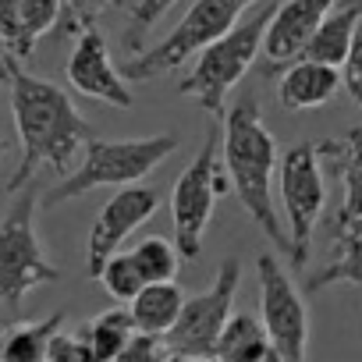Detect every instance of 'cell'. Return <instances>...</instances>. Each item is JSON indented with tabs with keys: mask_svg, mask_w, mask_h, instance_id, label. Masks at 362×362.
Segmentation results:
<instances>
[{
	"mask_svg": "<svg viewBox=\"0 0 362 362\" xmlns=\"http://www.w3.org/2000/svg\"><path fill=\"white\" fill-rule=\"evenodd\" d=\"M8 89H11L15 132H18V146H22V160L8 181V196H18L22 189L33 185V177L43 167H50L57 177H68L71 160L96 135H93L89 121L82 117V110L75 107L71 93H64L57 82L40 78L18 64Z\"/></svg>",
	"mask_w": 362,
	"mask_h": 362,
	"instance_id": "6da1fadb",
	"label": "cell"
},
{
	"mask_svg": "<svg viewBox=\"0 0 362 362\" xmlns=\"http://www.w3.org/2000/svg\"><path fill=\"white\" fill-rule=\"evenodd\" d=\"M221 163L228 170L231 192L242 199L252 224L291 259V238L281 224V210L274 203V181L281 167V146L263 121V107L256 96H242L224 114V142Z\"/></svg>",
	"mask_w": 362,
	"mask_h": 362,
	"instance_id": "7a4b0ae2",
	"label": "cell"
},
{
	"mask_svg": "<svg viewBox=\"0 0 362 362\" xmlns=\"http://www.w3.org/2000/svg\"><path fill=\"white\" fill-rule=\"evenodd\" d=\"M177 142L181 139L174 132L146 139H89V146L82 149V163L68 177H57V185L43 196V206L54 210L96 189L142 185V177L153 174L177 149Z\"/></svg>",
	"mask_w": 362,
	"mask_h": 362,
	"instance_id": "3957f363",
	"label": "cell"
},
{
	"mask_svg": "<svg viewBox=\"0 0 362 362\" xmlns=\"http://www.w3.org/2000/svg\"><path fill=\"white\" fill-rule=\"evenodd\" d=\"M277 4L281 0H263L224 40L206 47L196 57V64L189 68V75L177 82V93L196 100L210 117H224V103H228L231 89L252 71L256 57L263 54V40H267V29H270Z\"/></svg>",
	"mask_w": 362,
	"mask_h": 362,
	"instance_id": "277c9868",
	"label": "cell"
},
{
	"mask_svg": "<svg viewBox=\"0 0 362 362\" xmlns=\"http://www.w3.org/2000/svg\"><path fill=\"white\" fill-rule=\"evenodd\" d=\"M256 4L263 0H196L156 47H146L142 54L128 57L121 75L128 82H153L181 64H189L192 57H199L206 47H214L217 40H224Z\"/></svg>",
	"mask_w": 362,
	"mask_h": 362,
	"instance_id": "5b68a950",
	"label": "cell"
},
{
	"mask_svg": "<svg viewBox=\"0 0 362 362\" xmlns=\"http://www.w3.org/2000/svg\"><path fill=\"white\" fill-rule=\"evenodd\" d=\"M36 210L40 192L29 185L18 196H11L8 214L0 217V305H8L15 316L36 288L61 281V270L50 263L40 242Z\"/></svg>",
	"mask_w": 362,
	"mask_h": 362,
	"instance_id": "8992f818",
	"label": "cell"
},
{
	"mask_svg": "<svg viewBox=\"0 0 362 362\" xmlns=\"http://www.w3.org/2000/svg\"><path fill=\"white\" fill-rule=\"evenodd\" d=\"M228 192H231V181L221 163V128H210L206 142L189 160V167L177 174L170 189V224H174V245L181 259H199L203 235L214 221V206Z\"/></svg>",
	"mask_w": 362,
	"mask_h": 362,
	"instance_id": "52a82bcc",
	"label": "cell"
},
{
	"mask_svg": "<svg viewBox=\"0 0 362 362\" xmlns=\"http://www.w3.org/2000/svg\"><path fill=\"white\" fill-rule=\"evenodd\" d=\"M281 185V206L288 217V238H291V267L305 270L313 228L327 206V181H323V149L320 142H295L281 153L277 167Z\"/></svg>",
	"mask_w": 362,
	"mask_h": 362,
	"instance_id": "ba28073f",
	"label": "cell"
},
{
	"mask_svg": "<svg viewBox=\"0 0 362 362\" xmlns=\"http://www.w3.org/2000/svg\"><path fill=\"white\" fill-rule=\"evenodd\" d=\"M242 284V259H224L214 284L199 295H189L181 320L174 323V330L163 337L170 355H189V358H217V344L224 327L231 323V309H235V295Z\"/></svg>",
	"mask_w": 362,
	"mask_h": 362,
	"instance_id": "9c48e42d",
	"label": "cell"
},
{
	"mask_svg": "<svg viewBox=\"0 0 362 362\" xmlns=\"http://www.w3.org/2000/svg\"><path fill=\"white\" fill-rule=\"evenodd\" d=\"M259 323L281 362H309V309L274 252L256 256Z\"/></svg>",
	"mask_w": 362,
	"mask_h": 362,
	"instance_id": "30bf717a",
	"label": "cell"
},
{
	"mask_svg": "<svg viewBox=\"0 0 362 362\" xmlns=\"http://www.w3.org/2000/svg\"><path fill=\"white\" fill-rule=\"evenodd\" d=\"M160 203H163V196H160V189H153V185L117 189V192L103 203V210H100L96 221H93L89 242H86V274H89L93 281L100 277V270L107 267V259L117 256L121 242H124L132 231H139V228L160 210Z\"/></svg>",
	"mask_w": 362,
	"mask_h": 362,
	"instance_id": "8fae6325",
	"label": "cell"
},
{
	"mask_svg": "<svg viewBox=\"0 0 362 362\" xmlns=\"http://www.w3.org/2000/svg\"><path fill=\"white\" fill-rule=\"evenodd\" d=\"M334 8H337V0H281L274 18H270L267 40H263V64H259V71L267 78H274V75L288 71L295 61H302L309 40L316 36L320 22Z\"/></svg>",
	"mask_w": 362,
	"mask_h": 362,
	"instance_id": "7c38bea8",
	"label": "cell"
},
{
	"mask_svg": "<svg viewBox=\"0 0 362 362\" xmlns=\"http://www.w3.org/2000/svg\"><path fill=\"white\" fill-rule=\"evenodd\" d=\"M64 75H68V86L78 96L100 100V103L117 107V110L135 107V96L128 89V78L110 61V47H107V40H103L100 29H89V33H82L75 40L71 57L64 64Z\"/></svg>",
	"mask_w": 362,
	"mask_h": 362,
	"instance_id": "4fadbf2b",
	"label": "cell"
},
{
	"mask_svg": "<svg viewBox=\"0 0 362 362\" xmlns=\"http://www.w3.org/2000/svg\"><path fill=\"white\" fill-rule=\"evenodd\" d=\"M337 86H341L337 68H327V64H316V61H295L277 78V103L291 114L316 110V107L334 100Z\"/></svg>",
	"mask_w": 362,
	"mask_h": 362,
	"instance_id": "5bb4252c",
	"label": "cell"
},
{
	"mask_svg": "<svg viewBox=\"0 0 362 362\" xmlns=\"http://www.w3.org/2000/svg\"><path fill=\"white\" fill-rule=\"evenodd\" d=\"M362 29V4L351 0V4H337L316 29V36L309 40L305 47V57L302 61H316V64H327V68H344L351 47H355V36Z\"/></svg>",
	"mask_w": 362,
	"mask_h": 362,
	"instance_id": "9a60e30c",
	"label": "cell"
},
{
	"mask_svg": "<svg viewBox=\"0 0 362 362\" xmlns=\"http://www.w3.org/2000/svg\"><path fill=\"white\" fill-rule=\"evenodd\" d=\"M189 295L181 291L174 281L167 284H146L139 291V298L128 305L132 323L139 334H153V337H167L174 330V323L181 320V309H185Z\"/></svg>",
	"mask_w": 362,
	"mask_h": 362,
	"instance_id": "2e32d148",
	"label": "cell"
},
{
	"mask_svg": "<svg viewBox=\"0 0 362 362\" xmlns=\"http://www.w3.org/2000/svg\"><path fill=\"white\" fill-rule=\"evenodd\" d=\"M64 309L36 323H11L0 330V358L4 362H50V344L64 327Z\"/></svg>",
	"mask_w": 362,
	"mask_h": 362,
	"instance_id": "e0dca14e",
	"label": "cell"
},
{
	"mask_svg": "<svg viewBox=\"0 0 362 362\" xmlns=\"http://www.w3.org/2000/svg\"><path fill=\"white\" fill-rule=\"evenodd\" d=\"M334 256L305 277V291H327L334 284H351V288H362V235L351 231V228H334Z\"/></svg>",
	"mask_w": 362,
	"mask_h": 362,
	"instance_id": "ac0fdd59",
	"label": "cell"
},
{
	"mask_svg": "<svg viewBox=\"0 0 362 362\" xmlns=\"http://www.w3.org/2000/svg\"><path fill=\"white\" fill-rule=\"evenodd\" d=\"M267 358H281V355L274 351L263 323L252 313H235L221 334L217 362H267Z\"/></svg>",
	"mask_w": 362,
	"mask_h": 362,
	"instance_id": "d6986e66",
	"label": "cell"
},
{
	"mask_svg": "<svg viewBox=\"0 0 362 362\" xmlns=\"http://www.w3.org/2000/svg\"><path fill=\"white\" fill-rule=\"evenodd\" d=\"M78 334H82L86 344L93 348L96 362H117V355L128 348V341H132L139 330H135L128 309H107V313H100L93 323H86Z\"/></svg>",
	"mask_w": 362,
	"mask_h": 362,
	"instance_id": "ffe728a7",
	"label": "cell"
},
{
	"mask_svg": "<svg viewBox=\"0 0 362 362\" xmlns=\"http://www.w3.org/2000/svg\"><path fill=\"white\" fill-rule=\"evenodd\" d=\"M132 259L139 263L146 284H167L177 277L181 270V252L174 242L167 238H142L135 249H132Z\"/></svg>",
	"mask_w": 362,
	"mask_h": 362,
	"instance_id": "44dd1931",
	"label": "cell"
},
{
	"mask_svg": "<svg viewBox=\"0 0 362 362\" xmlns=\"http://www.w3.org/2000/svg\"><path fill=\"white\" fill-rule=\"evenodd\" d=\"M96 281L103 284V291H107L114 302H128V305H132V302L139 298V291L146 288V277H142L139 263L132 259V252H117V256H110Z\"/></svg>",
	"mask_w": 362,
	"mask_h": 362,
	"instance_id": "7402d4cb",
	"label": "cell"
},
{
	"mask_svg": "<svg viewBox=\"0 0 362 362\" xmlns=\"http://www.w3.org/2000/svg\"><path fill=\"white\" fill-rule=\"evenodd\" d=\"M174 4H177V0H139V4L128 11V25H124V36H121L128 57H135V54L146 50L142 43H146L149 29H153V25H156Z\"/></svg>",
	"mask_w": 362,
	"mask_h": 362,
	"instance_id": "603a6c76",
	"label": "cell"
},
{
	"mask_svg": "<svg viewBox=\"0 0 362 362\" xmlns=\"http://www.w3.org/2000/svg\"><path fill=\"white\" fill-rule=\"evenodd\" d=\"M61 11H64V0H25L22 4V29H25L29 54H36V43L47 33H57Z\"/></svg>",
	"mask_w": 362,
	"mask_h": 362,
	"instance_id": "cb8c5ba5",
	"label": "cell"
},
{
	"mask_svg": "<svg viewBox=\"0 0 362 362\" xmlns=\"http://www.w3.org/2000/svg\"><path fill=\"white\" fill-rule=\"evenodd\" d=\"M117 4V0H64V11H61V25H57V36H82L89 29H96V18Z\"/></svg>",
	"mask_w": 362,
	"mask_h": 362,
	"instance_id": "d4e9b609",
	"label": "cell"
},
{
	"mask_svg": "<svg viewBox=\"0 0 362 362\" xmlns=\"http://www.w3.org/2000/svg\"><path fill=\"white\" fill-rule=\"evenodd\" d=\"M22 4L25 0H0V43L11 50L15 61H29L25 47V29H22Z\"/></svg>",
	"mask_w": 362,
	"mask_h": 362,
	"instance_id": "484cf974",
	"label": "cell"
},
{
	"mask_svg": "<svg viewBox=\"0 0 362 362\" xmlns=\"http://www.w3.org/2000/svg\"><path fill=\"white\" fill-rule=\"evenodd\" d=\"M330 167H337L341 177H344V203H341L334 224H341V228L344 224H358L362 221V170H355L348 163H330Z\"/></svg>",
	"mask_w": 362,
	"mask_h": 362,
	"instance_id": "4316f807",
	"label": "cell"
},
{
	"mask_svg": "<svg viewBox=\"0 0 362 362\" xmlns=\"http://www.w3.org/2000/svg\"><path fill=\"white\" fill-rule=\"evenodd\" d=\"M320 149H323V160L327 163H348V167L362 170V128H351L341 142L320 139Z\"/></svg>",
	"mask_w": 362,
	"mask_h": 362,
	"instance_id": "83f0119b",
	"label": "cell"
},
{
	"mask_svg": "<svg viewBox=\"0 0 362 362\" xmlns=\"http://www.w3.org/2000/svg\"><path fill=\"white\" fill-rule=\"evenodd\" d=\"M170 351H167V341L163 337H153V334H135L128 341V348L117 355V362H163Z\"/></svg>",
	"mask_w": 362,
	"mask_h": 362,
	"instance_id": "f1b7e54d",
	"label": "cell"
},
{
	"mask_svg": "<svg viewBox=\"0 0 362 362\" xmlns=\"http://www.w3.org/2000/svg\"><path fill=\"white\" fill-rule=\"evenodd\" d=\"M50 362H96L93 348L86 344L82 334H57L50 344Z\"/></svg>",
	"mask_w": 362,
	"mask_h": 362,
	"instance_id": "f546056e",
	"label": "cell"
},
{
	"mask_svg": "<svg viewBox=\"0 0 362 362\" xmlns=\"http://www.w3.org/2000/svg\"><path fill=\"white\" fill-rule=\"evenodd\" d=\"M341 86H344V93L351 96V103L362 107V29H358L355 47H351V54H348V61H344V68H341Z\"/></svg>",
	"mask_w": 362,
	"mask_h": 362,
	"instance_id": "4dcf8cb0",
	"label": "cell"
},
{
	"mask_svg": "<svg viewBox=\"0 0 362 362\" xmlns=\"http://www.w3.org/2000/svg\"><path fill=\"white\" fill-rule=\"evenodd\" d=\"M22 61H15L11 57V50L0 43V86H11V75H15V68H18Z\"/></svg>",
	"mask_w": 362,
	"mask_h": 362,
	"instance_id": "1f68e13d",
	"label": "cell"
},
{
	"mask_svg": "<svg viewBox=\"0 0 362 362\" xmlns=\"http://www.w3.org/2000/svg\"><path fill=\"white\" fill-rule=\"evenodd\" d=\"M163 362H217V358H189V355H167Z\"/></svg>",
	"mask_w": 362,
	"mask_h": 362,
	"instance_id": "d6a6232c",
	"label": "cell"
},
{
	"mask_svg": "<svg viewBox=\"0 0 362 362\" xmlns=\"http://www.w3.org/2000/svg\"><path fill=\"white\" fill-rule=\"evenodd\" d=\"M4 156H8V139L0 135V160H4Z\"/></svg>",
	"mask_w": 362,
	"mask_h": 362,
	"instance_id": "836d02e7",
	"label": "cell"
},
{
	"mask_svg": "<svg viewBox=\"0 0 362 362\" xmlns=\"http://www.w3.org/2000/svg\"><path fill=\"white\" fill-rule=\"evenodd\" d=\"M334 228H341V224H334ZM344 228H351V231H358V235H362V221H358V224H344Z\"/></svg>",
	"mask_w": 362,
	"mask_h": 362,
	"instance_id": "e575fe53",
	"label": "cell"
},
{
	"mask_svg": "<svg viewBox=\"0 0 362 362\" xmlns=\"http://www.w3.org/2000/svg\"><path fill=\"white\" fill-rule=\"evenodd\" d=\"M267 362H281V358H267Z\"/></svg>",
	"mask_w": 362,
	"mask_h": 362,
	"instance_id": "d590c367",
	"label": "cell"
},
{
	"mask_svg": "<svg viewBox=\"0 0 362 362\" xmlns=\"http://www.w3.org/2000/svg\"><path fill=\"white\" fill-rule=\"evenodd\" d=\"M0 362H4V358H0Z\"/></svg>",
	"mask_w": 362,
	"mask_h": 362,
	"instance_id": "8d00e7d4",
	"label": "cell"
},
{
	"mask_svg": "<svg viewBox=\"0 0 362 362\" xmlns=\"http://www.w3.org/2000/svg\"><path fill=\"white\" fill-rule=\"evenodd\" d=\"M358 4H362V0H358Z\"/></svg>",
	"mask_w": 362,
	"mask_h": 362,
	"instance_id": "74e56055",
	"label": "cell"
}]
</instances>
